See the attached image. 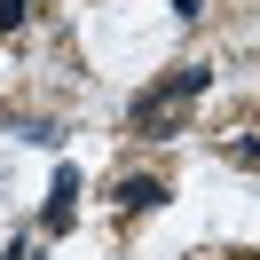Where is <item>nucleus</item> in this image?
<instances>
[{
	"label": "nucleus",
	"instance_id": "f257e3e1",
	"mask_svg": "<svg viewBox=\"0 0 260 260\" xmlns=\"http://www.w3.org/2000/svg\"><path fill=\"white\" fill-rule=\"evenodd\" d=\"M213 87V71L205 63H174L158 87H142V95H126V126L142 134V142H174V126H181V111H189L197 95Z\"/></svg>",
	"mask_w": 260,
	"mask_h": 260
},
{
	"label": "nucleus",
	"instance_id": "f03ea898",
	"mask_svg": "<svg viewBox=\"0 0 260 260\" xmlns=\"http://www.w3.org/2000/svg\"><path fill=\"white\" fill-rule=\"evenodd\" d=\"M40 221H48V229H71V221H79V174H71V166L48 181V205H40Z\"/></svg>",
	"mask_w": 260,
	"mask_h": 260
},
{
	"label": "nucleus",
	"instance_id": "7ed1b4c3",
	"mask_svg": "<svg viewBox=\"0 0 260 260\" xmlns=\"http://www.w3.org/2000/svg\"><path fill=\"white\" fill-rule=\"evenodd\" d=\"M111 197H118V213H158V205H166V181H158V174H118Z\"/></svg>",
	"mask_w": 260,
	"mask_h": 260
},
{
	"label": "nucleus",
	"instance_id": "20e7f679",
	"mask_svg": "<svg viewBox=\"0 0 260 260\" xmlns=\"http://www.w3.org/2000/svg\"><path fill=\"white\" fill-rule=\"evenodd\" d=\"M16 134H24V142H40V150L63 142V126H55V118H16Z\"/></svg>",
	"mask_w": 260,
	"mask_h": 260
},
{
	"label": "nucleus",
	"instance_id": "39448f33",
	"mask_svg": "<svg viewBox=\"0 0 260 260\" xmlns=\"http://www.w3.org/2000/svg\"><path fill=\"white\" fill-rule=\"evenodd\" d=\"M24 16H32V0H0V32H16Z\"/></svg>",
	"mask_w": 260,
	"mask_h": 260
},
{
	"label": "nucleus",
	"instance_id": "423d86ee",
	"mask_svg": "<svg viewBox=\"0 0 260 260\" xmlns=\"http://www.w3.org/2000/svg\"><path fill=\"white\" fill-rule=\"evenodd\" d=\"M0 260H40V244H32V237H16V244H8Z\"/></svg>",
	"mask_w": 260,
	"mask_h": 260
},
{
	"label": "nucleus",
	"instance_id": "0eeeda50",
	"mask_svg": "<svg viewBox=\"0 0 260 260\" xmlns=\"http://www.w3.org/2000/svg\"><path fill=\"white\" fill-rule=\"evenodd\" d=\"M174 16H189V24H197V16H205V0H174Z\"/></svg>",
	"mask_w": 260,
	"mask_h": 260
}]
</instances>
